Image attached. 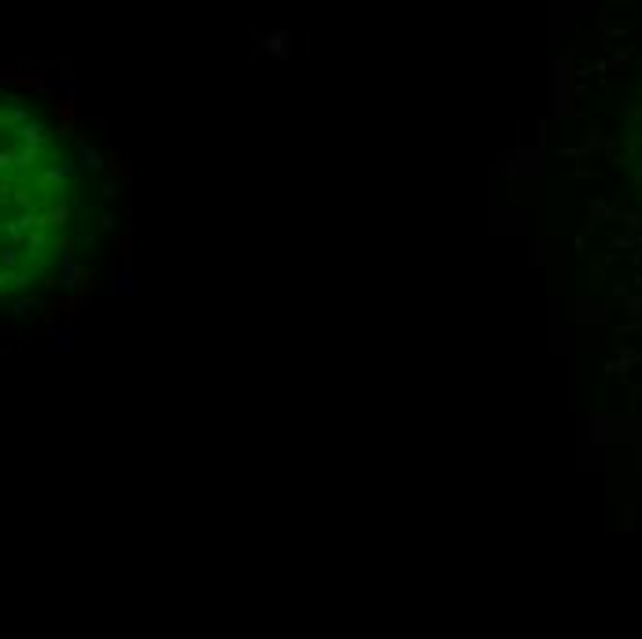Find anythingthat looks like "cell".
Here are the masks:
<instances>
[{
    "label": "cell",
    "instance_id": "6da1fadb",
    "mask_svg": "<svg viewBox=\"0 0 642 639\" xmlns=\"http://www.w3.org/2000/svg\"><path fill=\"white\" fill-rule=\"evenodd\" d=\"M78 174L56 134L0 96V299L30 289L71 247Z\"/></svg>",
    "mask_w": 642,
    "mask_h": 639
}]
</instances>
